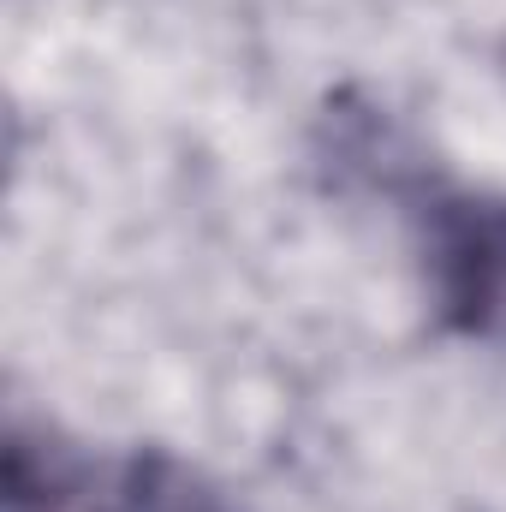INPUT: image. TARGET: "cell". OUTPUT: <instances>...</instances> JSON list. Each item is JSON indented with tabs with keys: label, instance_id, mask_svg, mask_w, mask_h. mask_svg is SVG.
Instances as JSON below:
<instances>
[{
	"label": "cell",
	"instance_id": "obj_1",
	"mask_svg": "<svg viewBox=\"0 0 506 512\" xmlns=\"http://www.w3.org/2000/svg\"><path fill=\"white\" fill-rule=\"evenodd\" d=\"M6 512H239L221 483L197 465L137 447L120 459H90L54 435L12 429L6 441Z\"/></svg>",
	"mask_w": 506,
	"mask_h": 512
},
{
	"label": "cell",
	"instance_id": "obj_2",
	"mask_svg": "<svg viewBox=\"0 0 506 512\" xmlns=\"http://www.w3.org/2000/svg\"><path fill=\"white\" fill-rule=\"evenodd\" d=\"M423 268L453 334L506 346V197L435 191L423 203Z\"/></svg>",
	"mask_w": 506,
	"mask_h": 512
}]
</instances>
